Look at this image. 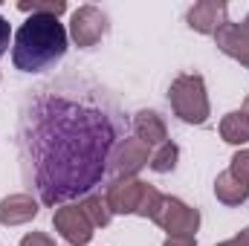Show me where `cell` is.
Returning a JSON list of instances; mask_svg holds the SVG:
<instances>
[{
  "instance_id": "d6986e66",
  "label": "cell",
  "mask_w": 249,
  "mask_h": 246,
  "mask_svg": "<svg viewBox=\"0 0 249 246\" xmlns=\"http://www.w3.org/2000/svg\"><path fill=\"white\" fill-rule=\"evenodd\" d=\"M20 246H55V241L44 232H29V235L20 238Z\"/></svg>"
},
{
  "instance_id": "7c38bea8",
  "label": "cell",
  "mask_w": 249,
  "mask_h": 246,
  "mask_svg": "<svg viewBox=\"0 0 249 246\" xmlns=\"http://www.w3.org/2000/svg\"><path fill=\"white\" fill-rule=\"evenodd\" d=\"M133 136H136L142 145L157 148V145H165V142H168V127H165V122H162L160 113H154V110H139V113L133 116Z\"/></svg>"
},
{
  "instance_id": "8fae6325",
  "label": "cell",
  "mask_w": 249,
  "mask_h": 246,
  "mask_svg": "<svg viewBox=\"0 0 249 246\" xmlns=\"http://www.w3.org/2000/svg\"><path fill=\"white\" fill-rule=\"evenodd\" d=\"M38 200L32 194H9L0 200V223L3 226H20L38 217Z\"/></svg>"
},
{
  "instance_id": "7a4b0ae2",
  "label": "cell",
  "mask_w": 249,
  "mask_h": 246,
  "mask_svg": "<svg viewBox=\"0 0 249 246\" xmlns=\"http://www.w3.org/2000/svg\"><path fill=\"white\" fill-rule=\"evenodd\" d=\"M67 41H70V35L58 18L29 15L26 23L15 32L12 61L23 72H44L64 58Z\"/></svg>"
},
{
  "instance_id": "5b68a950",
  "label": "cell",
  "mask_w": 249,
  "mask_h": 246,
  "mask_svg": "<svg viewBox=\"0 0 249 246\" xmlns=\"http://www.w3.org/2000/svg\"><path fill=\"white\" fill-rule=\"evenodd\" d=\"M107 35V15L99 6H78L70 18V38L75 47L90 50Z\"/></svg>"
},
{
  "instance_id": "ffe728a7",
  "label": "cell",
  "mask_w": 249,
  "mask_h": 246,
  "mask_svg": "<svg viewBox=\"0 0 249 246\" xmlns=\"http://www.w3.org/2000/svg\"><path fill=\"white\" fill-rule=\"evenodd\" d=\"M9 38H12V26H9V20L0 15V58H3L6 50H9Z\"/></svg>"
},
{
  "instance_id": "ba28073f",
  "label": "cell",
  "mask_w": 249,
  "mask_h": 246,
  "mask_svg": "<svg viewBox=\"0 0 249 246\" xmlns=\"http://www.w3.org/2000/svg\"><path fill=\"white\" fill-rule=\"evenodd\" d=\"M53 226H55V232L70 246H87L93 241V235H96L93 226H90V220L84 217V211L78 206H61V209H55Z\"/></svg>"
},
{
  "instance_id": "30bf717a",
  "label": "cell",
  "mask_w": 249,
  "mask_h": 246,
  "mask_svg": "<svg viewBox=\"0 0 249 246\" xmlns=\"http://www.w3.org/2000/svg\"><path fill=\"white\" fill-rule=\"evenodd\" d=\"M214 44H217V50H220L223 55H229V58H235L238 64L249 67V35L241 29V23L226 20V23L214 32Z\"/></svg>"
},
{
  "instance_id": "2e32d148",
  "label": "cell",
  "mask_w": 249,
  "mask_h": 246,
  "mask_svg": "<svg viewBox=\"0 0 249 246\" xmlns=\"http://www.w3.org/2000/svg\"><path fill=\"white\" fill-rule=\"evenodd\" d=\"M177 159H180V148H177L174 142H165V145H160L157 154H151L148 168L157 171V174H168V171L177 168Z\"/></svg>"
},
{
  "instance_id": "4fadbf2b",
  "label": "cell",
  "mask_w": 249,
  "mask_h": 246,
  "mask_svg": "<svg viewBox=\"0 0 249 246\" xmlns=\"http://www.w3.org/2000/svg\"><path fill=\"white\" fill-rule=\"evenodd\" d=\"M214 197H217L223 206H241V203L249 200V185L241 183L232 171H223V174H217V180H214Z\"/></svg>"
},
{
  "instance_id": "9c48e42d",
  "label": "cell",
  "mask_w": 249,
  "mask_h": 246,
  "mask_svg": "<svg viewBox=\"0 0 249 246\" xmlns=\"http://www.w3.org/2000/svg\"><path fill=\"white\" fill-rule=\"evenodd\" d=\"M188 26L200 35H214L226 23V3L223 0H200L188 9Z\"/></svg>"
},
{
  "instance_id": "cb8c5ba5",
  "label": "cell",
  "mask_w": 249,
  "mask_h": 246,
  "mask_svg": "<svg viewBox=\"0 0 249 246\" xmlns=\"http://www.w3.org/2000/svg\"><path fill=\"white\" fill-rule=\"evenodd\" d=\"M244 113L249 116V96H247V102H244Z\"/></svg>"
},
{
  "instance_id": "9a60e30c",
  "label": "cell",
  "mask_w": 249,
  "mask_h": 246,
  "mask_svg": "<svg viewBox=\"0 0 249 246\" xmlns=\"http://www.w3.org/2000/svg\"><path fill=\"white\" fill-rule=\"evenodd\" d=\"M78 209L84 211V217L90 220L93 229H105V226L110 223V217H113V211H110V206H107V200H105L102 194H87V197L78 203Z\"/></svg>"
},
{
  "instance_id": "52a82bcc",
  "label": "cell",
  "mask_w": 249,
  "mask_h": 246,
  "mask_svg": "<svg viewBox=\"0 0 249 246\" xmlns=\"http://www.w3.org/2000/svg\"><path fill=\"white\" fill-rule=\"evenodd\" d=\"M107 162H110L107 168L116 174V180L136 177V171H142L151 162V148L142 145L136 136L133 139H122V142H116V148H113V154H110Z\"/></svg>"
},
{
  "instance_id": "7402d4cb",
  "label": "cell",
  "mask_w": 249,
  "mask_h": 246,
  "mask_svg": "<svg viewBox=\"0 0 249 246\" xmlns=\"http://www.w3.org/2000/svg\"><path fill=\"white\" fill-rule=\"evenodd\" d=\"M232 246H249V229H241V232L235 235V241H232Z\"/></svg>"
},
{
  "instance_id": "e0dca14e",
  "label": "cell",
  "mask_w": 249,
  "mask_h": 246,
  "mask_svg": "<svg viewBox=\"0 0 249 246\" xmlns=\"http://www.w3.org/2000/svg\"><path fill=\"white\" fill-rule=\"evenodd\" d=\"M18 9L26 12V15H50V18H58V15L67 12V3L64 0H32V3L20 0Z\"/></svg>"
},
{
  "instance_id": "ac0fdd59",
  "label": "cell",
  "mask_w": 249,
  "mask_h": 246,
  "mask_svg": "<svg viewBox=\"0 0 249 246\" xmlns=\"http://www.w3.org/2000/svg\"><path fill=\"white\" fill-rule=\"evenodd\" d=\"M229 171L241 180V183L249 185V148H244V151H238L235 157H232V162H229Z\"/></svg>"
},
{
  "instance_id": "8992f818",
  "label": "cell",
  "mask_w": 249,
  "mask_h": 246,
  "mask_svg": "<svg viewBox=\"0 0 249 246\" xmlns=\"http://www.w3.org/2000/svg\"><path fill=\"white\" fill-rule=\"evenodd\" d=\"M148 188L151 185L136 180V177H122V180H113V183L107 185L105 200H107V206H110L113 214H139Z\"/></svg>"
},
{
  "instance_id": "277c9868",
  "label": "cell",
  "mask_w": 249,
  "mask_h": 246,
  "mask_svg": "<svg viewBox=\"0 0 249 246\" xmlns=\"http://www.w3.org/2000/svg\"><path fill=\"white\" fill-rule=\"evenodd\" d=\"M151 220L160 229H165L168 235H194L200 229V211L194 206L183 203L180 197H168V194H162Z\"/></svg>"
},
{
  "instance_id": "44dd1931",
  "label": "cell",
  "mask_w": 249,
  "mask_h": 246,
  "mask_svg": "<svg viewBox=\"0 0 249 246\" xmlns=\"http://www.w3.org/2000/svg\"><path fill=\"white\" fill-rule=\"evenodd\" d=\"M162 246H197V238L194 235H168Z\"/></svg>"
},
{
  "instance_id": "3957f363",
  "label": "cell",
  "mask_w": 249,
  "mask_h": 246,
  "mask_svg": "<svg viewBox=\"0 0 249 246\" xmlns=\"http://www.w3.org/2000/svg\"><path fill=\"white\" fill-rule=\"evenodd\" d=\"M168 102L174 116H180L186 124H203L209 119V96H206V81L203 75H177L168 87Z\"/></svg>"
},
{
  "instance_id": "5bb4252c",
  "label": "cell",
  "mask_w": 249,
  "mask_h": 246,
  "mask_svg": "<svg viewBox=\"0 0 249 246\" xmlns=\"http://www.w3.org/2000/svg\"><path fill=\"white\" fill-rule=\"evenodd\" d=\"M220 136L229 145H247L249 142V116L244 110H232L220 119Z\"/></svg>"
},
{
  "instance_id": "d4e9b609",
  "label": "cell",
  "mask_w": 249,
  "mask_h": 246,
  "mask_svg": "<svg viewBox=\"0 0 249 246\" xmlns=\"http://www.w3.org/2000/svg\"><path fill=\"white\" fill-rule=\"evenodd\" d=\"M217 246H232V241H226V244H217Z\"/></svg>"
},
{
  "instance_id": "603a6c76",
  "label": "cell",
  "mask_w": 249,
  "mask_h": 246,
  "mask_svg": "<svg viewBox=\"0 0 249 246\" xmlns=\"http://www.w3.org/2000/svg\"><path fill=\"white\" fill-rule=\"evenodd\" d=\"M241 29H244V32H247V35H249V15H247V20L241 23Z\"/></svg>"
},
{
  "instance_id": "6da1fadb",
  "label": "cell",
  "mask_w": 249,
  "mask_h": 246,
  "mask_svg": "<svg viewBox=\"0 0 249 246\" xmlns=\"http://www.w3.org/2000/svg\"><path fill=\"white\" fill-rule=\"evenodd\" d=\"M107 113L64 96H41L26 113L23 142L32 154L35 185L47 206L87 194L102 180L116 148Z\"/></svg>"
}]
</instances>
